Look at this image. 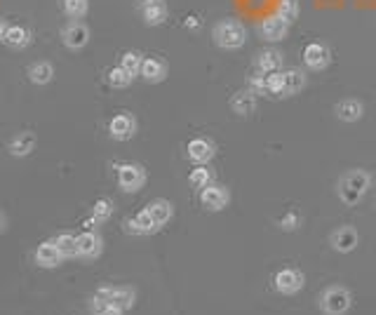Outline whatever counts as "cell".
I'll list each match as a JSON object with an SVG mask.
<instances>
[{"instance_id":"1","label":"cell","mask_w":376,"mask_h":315,"mask_svg":"<svg viewBox=\"0 0 376 315\" xmlns=\"http://www.w3.org/2000/svg\"><path fill=\"white\" fill-rule=\"evenodd\" d=\"M372 186V176L364 170H351L339 179V200L348 207H355L367 196Z\"/></svg>"},{"instance_id":"2","label":"cell","mask_w":376,"mask_h":315,"mask_svg":"<svg viewBox=\"0 0 376 315\" xmlns=\"http://www.w3.org/2000/svg\"><path fill=\"white\" fill-rule=\"evenodd\" d=\"M214 43L221 47V49H240L245 47L247 43V29L242 26V21L237 19H221L217 26H214Z\"/></svg>"},{"instance_id":"3","label":"cell","mask_w":376,"mask_h":315,"mask_svg":"<svg viewBox=\"0 0 376 315\" xmlns=\"http://www.w3.org/2000/svg\"><path fill=\"white\" fill-rule=\"evenodd\" d=\"M353 306V294L351 290L341 285H331L322 292L320 296V311L325 315H346Z\"/></svg>"},{"instance_id":"4","label":"cell","mask_w":376,"mask_h":315,"mask_svg":"<svg viewBox=\"0 0 376 315\" xmlns=\"http://www.w3.org/2000/svg\"><path fill=\"white\" fill-rule=\"evenodd\" d=\"M303 285H306V275H303L298 268L287 266V268H280L278 273L273 275V287L282 296L298 294V292L303 290Z\"/></svg>"},{"instance_id":"5","label":"cell","mask_w":376,"mask_h":315,"mask_svg":"<svg viewBox=\"0 0 376 315\" xmlns=\"http://www.w3.org/2000/svg\"><path fill=\"white\" fill-rule=\"evenodd\" d=\"M146 184V170L137 163L118 165V186L123 193H137Z\"/></svg>"},{"instance_id":"6","label":"cell","mask_w":376,"mask_h":315,"mask_svg":"<svg viewBox=\"0 0 376 315\" xmlns=\"http://www.w3.org/2000/svg\"><path fill=\"white\" fill-rule=\"evenodd\" d=\"M94 296H97V299L108 301L110 306L123 308V311H130V308L134 306V301H137V292L132 290V287H113V285H104V287H99V290L94 292Z\"/></svg>"},{"instance_id":"7","label":"cell","mask_w":376,"mask_h":315,"mask_svg":"<svg viewBox=\"0 0 376 315\" xmlns=\"http://www.w3.org/2000/svg\"><path fill=\"white\" fill-rule=\"evenodd\" d=\"M259 33H261V38L266 43H280L290 36V21L282 14H270L266 19H261Z\"/></svg>"},{"instance_id":"8","label":"cell","mask_w":376,"mask_h":315,"mask_svg":"<svg viewBox=\"0 0 376 315\" xmlns=\"http://www.w3.org/2000/svg\"><path fill=\"white\" fill-rule=\"evenodd\" d=\"M231 202V191L221 184H209L200 189V205L209 212H221Z\"/></svg>"},{"instance_id":"9","label":"cell","mask_w":376,"mask_h":315,"mask_svg":"<svg viewBox=\"0 0 376 315\" xmlns=\"http://www.w3.org/2000/svg\"><path fill=\"white\" fill-rule=\"evenodd\" d=\"M329 245L331 250L339 254H351L360 245V233H357L353 226H339V229L329 235Z\"/></svg>"},{"instance_id":"10","label":"cell","mask_w":376,"mask_h":315,"mask_svg":"<svg viewBox=\"0 0 376 315\" xmlns=\"http://www.w3.org/2000/svg\"><path fill=\"white\" fill-rule=\"evenodd\" d=\"M62 43L69 49H73V52L87 47V43H90V29H87V24H82L80 19H73L71 24H66L62 29Z\"/></svg>"},{"instance_id":"11","label":"cell","mask_w":376,"mask_h":315,"mask_svg":"<svg viewBox=\"0 0 376 315\" xmlns=\"http://www.w3.org/2000/svg\"><path fill=\"white\" fill-rule=\"evenodd\" d=\"M108 132L115 141H130L137 135V118L132 113H118L110 118Z\"/></svg>"},{"instance_id":"12","label":"cell","mask_w":376,"mask_h":315,"mask_svg":"<svg viewBox=\"0 0 376 315\" xmlns=\"http://www.w3.org/2000/svg\"><path fill=\"white\" fill-rule=\"evenodd\" d=\"M303 64L311 71H325L331 64V52L322 43H311L303 49Z\"/></svg>"},{"instance_id":"13","label":"cell","mask_w":376,"mask_h":315,"mask_svg":"<svg viewBox=\"0 0 376 315\" xmlns=\"http://www.w3.org/2000/svg\"><path fill=\"white\" fill-rule=\"evenodd\" d=\"M125 231L132 235H151V233H156V231H160V226L156 224V219L151 217L148 209H141L137 217L125 221Z\"/></svg>"},{"instance_id":"14","label":"cell","mask_w":376,"mask_h":315,"mask_svg":"<svg viewBox=\"0 0 376 315\" xmlns=\"http://www.w3.org/2000/svg\"><path fill=\"white\" fill-rule=\"evenodd\" d=\"M104 252V240L97 231H85L78 235V257L82 259H97Z\"/></svg>"},{"instance_id":"15","label":"cell","mask_w":376,"mask_h":315,"mask_svg":"<svg viewBox=\"0 0 376 315\" xmlns=\"http://www.w3.org/2000/svg\"><path fill=\"white\" fill-rule=\"evenodd\" d=\"M167 62L160 57H146L141 64V78L146 82H151V85H158V82H163L167 78Z\"/></svg>"},{"instance_id":"16","label":"cell","mask_w":376,"mask_h":315,"mask_svg":"<svg viewBox=\"0 0 376 315\" xmlns=\"http://www.w3.org/2000/svg\"><path fill=\"white\" fill-rule=\"evenodd\" d=\"M186 151H188V158L196 165H207L209 160L214 158V143L204 139V137H196V139L188 141Z\"/></svg>"},{"instance_id":"17","label":"cell","mask_w":376,"mask_h":315,"mask_svg":"<svg viewBox=\"0 0 376 315\" xmlns=\"http://www.w3.org/2000/svg\"><path fill=\"white\" fill-rule=\"evenodd\" d=\"M62 261H64V257H62V252H59V247L54 245V240H45L38 245L36 264L40 268H57Z\"/></svg>"},{"instance_id":"18","label":"cell","mask_w":376,"mask_h":315,"mask_svg":"<svg viewBox=\"0 0 376 315\" xmlns=\"http://www.w3.org/2000/svg\"><path fill=\"white\" fill-rule=\"evenodd\" d=\"M167 3L165 0H143L141 5V16L146 26H160L167 19Z\"/></svg>"},{"instance_id":"19","label":"cell","mask_w":376,"mask_h":315,"mask_svg":"<svg viewBox=\"0 0 376 315\" xmlns=\"http://www.w3.org/2000/svg\"><path fill=\"white\" fill-rule=\"evenodd\" d=\"M306 73L301 69L282 71V97H294L306 87Z\"/></svg>"},{"instance_id":"20","label":"cell","mask_w":376,"mask_h":315,"mask_svg":"<svg viewBox=\"0 0 376 315\" xmlns=\"http://www.w3.org/2000/svg\"><path fill=\"white\" fill-rule=\"evenodd\" d=\"M254 66H257V71H261V73H278V71H282V52L273 47L261 49V52L257 54Z\"/></svg>"},{"instance_id":"21","label":"cell","mask_w":376,"mask_h":315,"mask_svg":"<svg viewBox=\"0 0 376 315\" xmlns=\"http://www.w3.org/2000/svg\"><path fill=\"white\" fill-rule=\"evenodd\" d=\"M334 113L341 123H357V120L364 115V106H362V102H357V99H344V102L336 104Z\"/></svg>"},{"instance_id":"22","label":"cell","mask_w":376,"mask_h":315,"mask_svg":"<svg viewBox=\"0 0 376 315\" xmlns=\"http://www.w3.org/2000/svg\"><path fill=\"white\" fill-rule=\"evenodd\" d=\"M8 151H10V156H14V158L31 156V153L36 151V135H33V132H19V135L10 141Z\"/></svg>"},{"instance_id":"23","label":"cell","mask_w":376,"mask_h":315,"mask_svg":"<svg viewBox=\"0 0 376 315\" xmlns=\"http://www.w3.org/2000/svg\"><path fill=\"white\" fill-rule=\"evenodd\" d=\"M31 29L29 26H21V24H12L5 33V45L12 47V49H24L31 45Z\"/></svg>"},{"instance_id":"24","label":"cell","mask_w":376,"mask_h":315,"mask_svg":"<svg viewBox=\"0 0 376 315\" xmlns=\"http://www.w3.org/2000/svg\"><path fill=\"white\" fill-rule=\"evenodd\" d=\"M148 212H151V217L156 219V224L163 229L165 224H169V219L174 217V205L169 200H165V198H156V200L148 202Z\"/></svg>"},{"instance_id":"25","label":"cell","mask_w":376,"mask_h":315,"mask_svg":"<svg viewBox=\"0 0 376 315\" xmlns=\"http://www.w3.org/2000/svg\"><path fill=\"white\" fill-rule=\"evenodd\" d=\"M257 97L259 95L254 90L237 92V95L231 99V108H233L237 115H250L254 113V108H257Z\"/></svg>"},{"instance_id":"26","label":"cell","mask_w":376,"mask_h":315,"mask_svg":"<svg viewBox=\"0 0 376 315\" xmlns=\"http://www.w3.org/2000/svg\"><path fill=\"white\" fill-rule=\"evenodd\" d=\"M54 78V66L49 62H33L29 66V80L33 85H47Z\"/></svg>"},{"instance_id":"27","label":"cell","mask_w":376,"mask_h":315,"mask_svg":"<svg viewBox=\"0 0 376 315\" xmlns=\"http://www.w3.org/2000/svg\"><path fill=\"white\" fill-rule=\"evenodd\" d=\"M54 245L59 247L64 259H71V257H78V235L73 233H62L54 237Z\"/></svg>"},{"instance_id":"28","label":"cell","mask_w":376,"mask_h":315,"mask_svg":"<svg viewBox=\"0 0 376 315\" xmlns=\"http://www.w3.org/2000/svg\"><path fill=\"white\" fill-rule=\"evenodd\" d=\"M106 80L110 87H115V90H125V87L132 85V80H134V75H130L123 66H113V69L106 73Z\"/></svg>"},{"instance_id":"29","label":"cell","mask_w":376,"mask_h":315,"mask_svg":"<svg viewBox=\"0 0 376 315\" xmlns=\"http://www.w3.org/2000/svg\"><path fill=\"white\" fill-rule=\"evenodd\" d=\"M62 10L71 19H82L90 12V0H62Z\"/></svg>"},{"instance_id":"30","label":"cell","mask_w":376,"mask_h":315,"mask_svg":"<svg viewBox=\"0 0 376 315\" xmlns=\"http://www.w3.org/2000/svg\"><path fill=\"white\" fill-rule=\"evenodd\" d=\"M110 217H113V200H108V198H99L92 207V219L97 221V224H104V221H108Z\"/></svg>"},{"instance_id":"31","label":"cell","mask_w":376,"mask_h":315,"mask_svg":"<svg viewBox=\"0 0 376 315\" xmlns=\"http://www.w3.org/2000/svg\"><path fill=\"white\" fill-rule=\"evenodd\" d=\"M141 64H143V57L139 52H125L123 57H120V66H123L130 75H134V78L141 73Z\"/></svg>"},{"instance_id":"32","label":"cell","mask_w":376,"mask_h":315,"mask_svg":"<svg viewBox=\"0 0 376 315\" xmlns=\"http://www.w3.org/2000/svg\"><path fill=\"white\" fill-rule=\"evenodd\" d=\"M188 184H191L193 189H204V186L212 184V172H209L204 165H198V167L188 174Z\"/></svg>"},{"instance_id":"33","label":"cell","mask_w":376,"mask_h":315,"mask_svg":"<svg viewBox=\"0 0 376 315\" xmlns=\"http://www.w3.org/2000/svg\"><path fill=\"white\" fill-rule=\"evenodd\" d=\"M250 90H254L257 95H270L268 92V73L254 71L252 78H250Z\"/></svg>"},{"instance_id":"34","label":"cell","mask_w":376,"mask_h":315,"mask_svg":"<svg viewBox=\"0 0 376 315\" xmlns=\"http://www.w3.org/2000/svg\"><path fill=\"white\" fill-rule=\"evenodd\" d=\"M298 226H301V214L294 212V209H290V212H287L285 217L280 219V229H282V231H287V233L296 231Z\"/></svg>"},{"instance_id":"35","label":"cell","mask_w":376,"mask_h":315,"mask_svg":"<svg viewBox=\"0 0 376 315\" xmlns=\"http://www.w3.org/2000/svg\"><path fill=\"white\" fill-rule=\"evenodd\" d=\"M278 14H282L292 24V21H294L296 16H298V3H296V0H282L280 8H278Z\"/></svg>"},{"instance_id":"36","label":"cell","mask_w":376,"mask_h":315,"mask_svg":"<svg viewBox=\"0 0 376 315\" xmlns=\"http://www.w3.org/2000/svg\"><path fill=\"white\" fill-rule=\"evenodd\" d=\"M268 92L273 97H282V71H278V73H268Z\"/></svg>"},{"instance_id":"37","label":"cell","mask_w":376,"mask_h":315,"mask_svg":"<svg viewBox=\"0 0 376 315\" xmlns=\"http://www.w3.org/2000/svg\"><path fill=\"white\" fill-rule=\"evenodd\" d=\"M123 313L125 311H123V308H118V306H106L102 313H97V315H123Z\"/></svg>"},{"instance_id":"38","label":"cell","mask_w":376,"mask_h":315,"mask_svg":"<svg viewBox=\"0 0 376 315\" xmlns=\"http://www.w3.org/2000/svg\"><path fill=\"white\" fill-rule=\"evenodd\" d=\"M8 29H10V24L5 19H0V43L5 40V33H8Z\"/></svg>"},{"instance_id":"39","label":"cell","mask_w":376,"mask_h":315,"mask_svg":"<svg viewBox=\"0 0 376 315\" xmlns=\"http://www.w3.org/2000/svg\"><path fill=\"white\" fill-rule=\"evenodd\" d=\"M0 231H3V214H0Z\"/></svg>"},{"instance_id":"40","label":"cell","mask_w":376,"mask_h":315,"mask_svg":"<svg viewBox=\"0 0 376 315\" xmlns=\"http://www.w3.org/2000/svg\"><path fill=\"white\" fill-rule=\"evenodd\" d=\"M374 184H376V176H374Z\"/></svg>"}]
</instances>
